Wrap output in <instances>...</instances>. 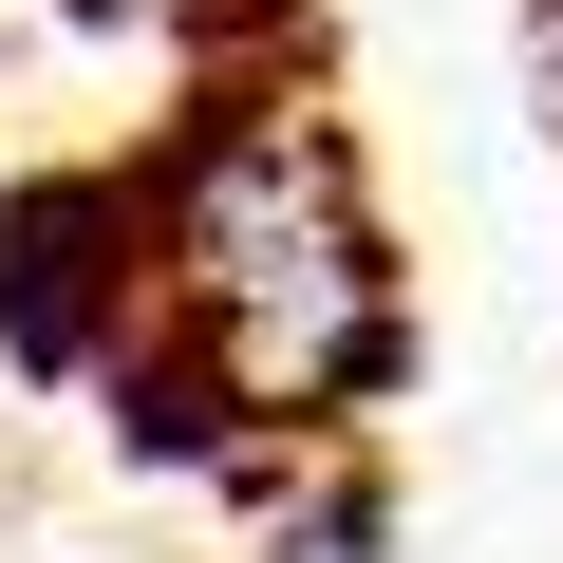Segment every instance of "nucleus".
Returning <instances> with one entry per match:
<instances>
[{
	"mask_svg": "<svg viewBox=\"0 0 563 563\" xmlns=\"http://www.w3.org/2000/svg\"><path fill=\"white\" fill-rule=\"evenodd\" d=\"M151 244H169L188 357L244 413H357L395 376V263H376V225H357V188H339L320 132H282V113L188 132Z\"/></svg>",
	"mask_w": 563,
	"mask_h": 563,
	"instance_id": "obj_1",
	"label": "nucleus"
},
{
	"mask_svg": "<svg viewBox=\"0 0 563 563\" xmlns=\"http://www.w3.org/2000/svg\"><path fill=\"white\" fill-rule=\"evenodd\" d=\"M113 320H132V188L113 169H38L20 207H0V339H20L38 376H76Z\"/></svg>",
	"mask_w": 563,
	"mask_h": 563,
	"instance_id": "obj_2",
	"label": "nucleus"
},
{
	"mask_svg": "<svg viewBox=\"0 0 563 563\" xmlns=\"http://www.w3.org/2000/svg\"><path fill=\"white\" fill-rule=\"evenodd\" d=\"M263 563H395V526H376V488L339 470V488H301V507H282V544Z\"/></svg>",
	"mask_w": 563,
	"mask_h": 563,
	"instance_id": "obj_3",
	"label": "nucleus"
},
{
	"mask_svg": "<svg viewBox=\"0 0 563 563\" xmlns=\"http://www.w3.org/2000/svg\"><path fill=\"white\" fill-rule=\"evenodd\" d=\"M526 95H544V132H563V0H526Z\"/></svg>",
	"mask_w": 563,
	"mask_h": 563,
	"instance_id": "obj_4",
	"label": "nucleus"
}]
</instances>
